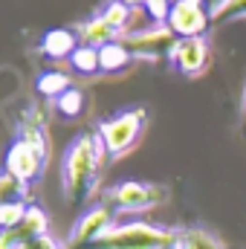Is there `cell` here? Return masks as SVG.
<instances>
[{
  "instance_id": "1",
  "label": "cell",
  "mask_w": 246,
  "mask_h": 249,
  "mask_svg": "<svg viewBox=\"0 0 246 249\" xmlns=\"http://www.w3.org/2000/svg\"><path fill=\"white\" fill-rule=\"evenodd\" d=\"M105 160L107 154L102 148L99 133H84L67 148L61 162V188L70 206H84L96 194Z\"/></svg>"
},
{
  "instance_id": "2",
  "label": "cell",
  "mask_w": 246,
  "mask_h": 249,
  "mask_svg": "<svg viewBox=\"0 0 246 249\" xmlns=\"http://www.w3.org/2000/svg\"><path fill=\"white\" fill-rule=\"evenodd\" d=\"M177 232L165 229V226H154V223H113L90 249H171L174 247Z\"/></svg>"
},
{
  "instance_id": "3",
  "label": "cell",
  "mask_w": 246,
  "mask_h": 249,
  "mask_svg": "<svg viewBox=\"0 0 246 249\" xmlns=\"http://www.w3.org/2000/svg\"><path fill=\"white\" fill-rule=\"evenodd\" d=\"M145 124H148L145 107L124 110V113L113 116V119H105L99 124V139H102V148H105L107 160H119L127 151H133L136 142L142 139Z\"/></svg>"
},
{
  "instance_id": "4",
  "label": "cell",
  "mask_w": 246,
  "mask_h": 249,
  "mask_svg": "<svg viewBox=\"0 0 246 249\" xmlns=\"http://www.w3.org/2000/svg\"><path fill=\"white\" fill-rule=\"evenodd\" d=\"M127 53L133 58H142V61H159V58H171V50L177 44V35L165 26V23H154V26H145V29H133L119 38Z\"/></svg>"
},
{
  "instance_id": "5",
  "label": "cell",
  "mask_w": 246,
  "mask_h": 249,
  "mask_svg": "<svg viewBox=\"0 0 246 249\" xmlns=\"http://www.w3.org/2000/svg\"><path fill=\"white\" fill-rule=\"evenodd\" d=\"M165 188L154 186V183H139V180H127L119 183L107 191V203L124 212V214H133V212H148V209H157L162 200H165Z\"/></svg>"
},
{
  "instance_id": "6",
  "label": "cell",
  "mask_w": 246,
  "mask_h": 249,
  "mask_svg": "<svg viewBox=\"0 0 246 249\" xmlns=\"http://www.w3.org/2000/svg\"><path fill=\"white\" fill-rule=\"evenodd\" d=\"M165 26L177 38H200L211 26L209 6L203 0H177V3H171V12L165 18Z\"/></svg>"
},
{
  "instance_id": "7",
  "label": "cell",
  "mask_w": 246,
  "mask_h": 249,
  "mask_svg": "<svg viewBox=\"0 0 246 249\" xmlns=\"http://www.w3.org/2000/svg\"><path fill=\"white\" fill-rule=\"evenodd\" d=\"M110 226H113V209L110 206H96V209L84 212V217L70 232L67 249H90Z\"/></svg>"
},
{
  "instance_id": "8",
  "label": "cell",
  "mask_w": 246,
  "mask_h": 249,
  "mask_svg": "<svg viewBox=\"0 0 246 249\" xmlns=\"http://www.w3.org/2000/svg\"><path fill=\"white\" fill-rule=\"evenodd\" d=\"M168 61L177 67V72H183L188 78L203 75L209 67V41L203 35L200 38H177Z\"/></svg>"
},
{
  "instance_id": "9",
  "label": "cell",
  "mask_w": 246,
  "mask_h": 249,
  "mask_svg": "<svg viewBox=\"0 0 246 249\" xmlns=\"http://www.w3.org/2000/svg\"><path fill=\"white\" fill-rule=\"evenodd\" d=\"M44 165H47V157H41L29 142L18 139L6 151V168L3 171H9L12 177H18L23 183H32V180H38L44 174Z\"/></svg>"
},
{
  "instance_id": "10",
  "label": "cell",
  "mask_w": 246,
  "mask_h": 249,
  "mask_svg": "<svg viewBox=\"0 0 246 249\" xmlns=\"http://www.w3.org/2000/svg\"><path fill=\"white\" fill-rule=\"evenodd\" d=\"M75 50H78V35L70 32V29H53L41 41V55H47L50 61H64Z\"/></svg>"
},
{
  "instance_id": "11",
  "label": "cell",
  "mask_w": 246,
  "mask_h": 249,
  "mask_svg": "<svg viewBox=\"0 0 246 249\" xmlns=\"http://www.w3.org/2000/svg\"><path fill=\"white\" fill-rule=\"evenodd\" d=\"M122 35L102 18V15H96V18H90V20H84L81 26H78V44H84V47H105V44H113V41H119Z\"/></svg>"
},
{
  "instance_id": "12",
  "label": "cell",
  "mask_w": 246,
  "mask_h": 249,
  "mask_svg": "<svg viewBox=\"0 0 246 249\" xmlns=\"http://www.w3.org/2000/svg\"><path fill=\"white\" fill-rule=\"evenodd\" d=\"M130 61H133V55L127 53V47L122 41L99 47V67H102V72H122V70L130 67Z\"/></svg>"
},
{
  "instance_id": "13",
  "label": "cell",
  "mask_w": 246,
  "mask_h": 249,
  "mask_svg": "<svg viewBox=\"0 0 246 249\" xmlns=\"http://www.w3.org/2000/svg\"><path fill=\"white\" fill-rule=\"evenodd\" d=\"M171 249H226V247H223L220 238H214L206 229H183V232H177Z\"/></svg>"
},
{
  "instance_id": "14",
  "label": "cell",
  "mask_w": 246,
  "mask_h": 249,
  "mask_svg": "<svg viewBox=\"0 0 246 249\" xmlns=\"http://www.w3.org/2000/svg\"><path fill=\"white\" fill-rule=\"evenodd\" d=\"M47 229H50V220H47V214H44L41 209H35V206H29L26 217L18 223V232L23 235V241H26L29 247H32L35 241H41L44 235H50Z\"/></svg>"
},
{
  "instance_id": "15",
  "label": "cell",
  "mask_w": 246,
  "mask_h": 249,
  "mask_svg": "<svg viewBox=\"0 0 246 249\" xmlns=\"http://www.w3.org/2000/svg\"><path fill=\"white\" fill-rule=\"evenodd\" d=\"M70 64H72V70L78 75H96V72H102V67H99V50L96 47L78 44V50L70 55Z\"/></svg>"
},
{
  "instance_id": "16",
  "label": "cell",
  "mask_w": 246,
  "mask_h": 249,
  "mask_svg": "<svg viewBox=\"0 0 246 249\" xmlns=\"http://www.w3.org/2000/svg\"><path fill=\"white\" fill-rule=\"evenodd\" d=\"M209 15H211V23H235V20H246V0H220Z\"/></svg>"
},
{
  "instance_id": "17",
  "label": "cell",
  "mask_w": 246,
  "mask_h": 249,
  "mask_svg": "<svg viewBox=\"0 0 246 249\" xmlns=\"http://www.w3.org/2000/svg\"><path fill=\"white\" fill-rule=\"evenodd\" d=\"M130 15H133V9L122 3V0H113V3H107V9L102 12V18L119 32V35H127L130 32Z\"/></svg>"
},
{
  "instance_id": "18",
  "label": "cell",
  "mask_w": 246,
  "mask_h": 249,
  "mask_svg": "<svg viewBox=\"0 0 246 249\" xmlns=\"http://www.w3.org/2000/svg\"><path fill=\"white\" fill-rule=\"evenodd\" d=\"M38 90L47 96V99H58L64 90H70V75L61 70H50L38 78Z\"/></svg>"
},
{
  "instance_id": "19",
  "label": "cell",
  "mask_w": 246,
  "mask_h": 249,
  "mask_svg": "<svg viewBox=\"0 0 246 249\" xmlns=\"http://www.w3.org/2000/svg\"><path fill=\"white\" fill-rule=\"evenodd\" d=\"M26 188H29V183L12 177L9 171H0V206L15 203V200H26Z\"/></svg>"
},
{
  "instance_id": "20",
  "label": "cell",
  "mask_w": 246,
  "mask_h": 249,
  "mask_svg": "<svg viewBox=\"0 0 246 249\" xmlns=\"http://www.w3.org/2000/svg\"><path fill=\"white\" fill-rule=\"evenodd\" d=\"M55 107H58V113L67 116V119L81 116V113H84V93H81V90H75V87L64 90L61 96L55 99Z\"/></svg>"
},
{
  "instance_id": "21",
  "label": "cell",
  "mask_w": 246,
  "mask_h": 249,
  "mask_svg": "<svg viewBox=\"0 0 246 249\" xmlns=\"http://www.w3.org/2000/svg\"><path fill=\"white\" fill-rule=\"evenodd\" d=\"M20 139L29 142L41 157H50V142H47V130H44V124H38V122L23 124V127H20Z\"/></svg>"
},
{
  "instance_id": "22",
  "label": "cell",
  "mask_w": 246,
  "mask_h": 249,
  "mask_svg": "<svg viewBox=\"0 0 246 249\" xmlns=\"http://www.w3.org/2000/svg\"><path fill=\"white\" fill-rule=\"evenodd\" d=\"M26 212H29V203H26V200H15V203L0 206V229L18 226V223L26 217Z\"/></svg>"
},
{
  "instance_id": "23",
  "label": "cell",
  "mask_w": 246,
  "mask_h": 249,
  "mask_svg": "<svg viewBox=\"0 0 246 249\" xmlns=\"http://www.w3.org/2000/svg\"><path fill=\"white\" fill-rule=\"evenodd\" d=\"M0 249H29V244L23 241L18 226H12V229H0Z\"/></svg>"
},
{
  "instance_id": "24",
  "label": "cell",
  "mask_w": 246,
  "mask_h": 249,
  "mask_svg": "<svg viewBox=\"0 0 246 249\" xmlns=\"http://www.w3.org/2000/svg\"><path fill=\"white\" fill-rule=\"evenodd\" d=\"M29 249H67V247H61V244H58L53 235H44L41 241H35V244H32Z\"/></svg>"
},
{
  "instance_id": "25",
  "label": "cell",
  "mask_w": 246,
  "mask_h": 249,
  "mask_svg": "<svg viewBox=\"0 0 246 249\" xmlns=\"http://www.w3.org/2000/svg\"><path fill=\"white\" fill-rule=\"evenodd\" d=\"M238 127L246 136V84H244V96H241V113H238Z\"/></svg>"
},
{
  "instance_id": "26",
  "label": "cell",
  "mask_w": 246,
  "mask_h": 249,
  "mask_svg": "<svg viewBox=\"0 0 246 249\" xmlns=\"http://www.w3.org/2000/svg\"><path fill=\"white\" fill-rule=\"evenodd\" d=\"M122 3H127V6H130V9H139V6H142V9H145V3H148V0H122Z\"/></svg>"
},
{
  "instance_id": "27",
  "label": "cell",
  "mask_w": 246,
  "mask_h": 249,
  "mask_svg": "<svg viewBox=\"0 0 246 249\" xmlns=\"http://www.w3.org/2000/svg\"><path fill=\"white\" fill-rule=\"evenodd\" d=\"M171 3H177V0H171Z\"/></svg>"
}]
</instances>
